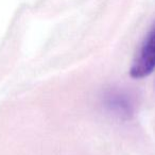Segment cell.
<instances>
[{
	"label": "cell",
	"instance_id": "6da1fadb",
	"mask_svg": "<svg viewBox=\"0 0 155 155\" xmlns=\"http://www.w3.org/2000/svg\"><path fill=\"white\" fill-rule=\"evenodd\" d=\"M155 68V24L144 37L132 66L130 75L133 79H143L152 73Z\"/></svg>",
	"mask_w": 155,
	"mask_h": 155
},
{
	"label": "cell",
	"instance_id": "7a4b0ae2",
	"mask_svg": "<svg viewBox=\"0 0 155 155\" xmlns=\"http://www.w3.org/2000/svg\"><path fill=\"white\" fill-rule=\"evenodd\" d=\"M105 106L120 118H130L134 106L131 98L121 91H110L105 96Z\"/></svg>",
	"mask_w": 155,
	"mask_h": 155
}]
</instances>
